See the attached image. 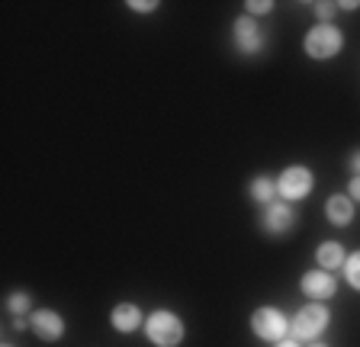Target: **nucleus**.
<instances>
[{
	"instance_id": "obj_1",
	"label": "nucleus",
	"mask_w": 360,
	"mask_h": 347,
	"mask_svg": "<svg viewBox=\"0 0 360 347\" xmlns=\"http://www.w3.org/2000/svg\"><path fill=\"white\" fill-rule=\"evenodd\" d=\"M328 318H331V312L325 302H309V306H302L290 318V338H296L300 344L302 341H319L322 332L328 328Z\"/></svg>"
},
{
	"instance_id": "obj_2",
	"label": "nucleus",
	"mask_w": 360,
	"mask_h": 347,
	"mask_svg": "<svg viewBox=\"0 0 360 347\" xmlns=\"http://www.w3.org/2000/svg\"><path fill=\"white\" fill-rule=\"evenodd\" d=\"M302 48H306L309 58L328 61V58H335V55L345 48V32L338 30V26H331V23H319V26H312V30L306 32Z\"/></svg>"
},
{
	"instance_id": "obj_3",
	"label": "nucleus",
	"mask_w": 360,
	"mask_h": 347,
	"mask_svg": "<svg viewBox=\"0 0 360 347\" xmlns=\"http://www.w3.org/2000/svg\"><path fill=\"white\" fill-rule=\"evenodd\" d=\"M145 334H148V341L155 347H177L184 341V334H187V328L174 312L158 309L145 318Z\"/></svg>"
},
{
	"instance_id": "obj_4",
	"label": "nucleus",
	"mask_w": 360,
	"mask_h": 347,
	"mask_svg": "<svg viewBox=\"0 0 360 347\" xmlns=\"http://www.w3.org/2000/svg\"><path fill=\"white\" fill-rule=\"evenodd\" d=\"M312 187H315V177H312V171H309V167H302V164L286 167V171L277 177V197L283 199V203L306 199L309 193H312Z\"/></svg>"
},
{
	"instance_id": "obj_5",
	"label": "nucleus",
	"mask_w": 360,
	"mask_h": 347,
	"mask_svg": "<svg viewBox=\"0 0 360 347\" xmlns=\"http://www.w3.org/2000/svg\"><path fill=\"white\" fill-rule=\"evenodd\" d=\"M251 332L261 341H274L277 344V341H283L290 334V318L280 309H274V306H261V309L251 312Z\"/></svg>"
},
{
	"instance_id": "obj_6",
	"label": "nucleus",
	"mask_w": 360,
	"mask_h": 347,
	"mask_svg": "<svg viewBox=\"0 0 360 347\" xmlns=\"http://www.w3.org/2000/svg\"><path fill=\"white\" fill-rule=\"evenodd\" d=\"M300 289H302V296H309L312 302H325L338 293V280H335V273H328V270H309L306 277L300 280Z\"/></svg>"
},
{
	"instance_id": "obj_7",
	"label": "nucleus",
	"mask_w": 360,
	"mask_h": 347,
	"mask_svg": "<svg viewBox=\"0 0 360 347\" xmlns=\"http://www.w3.org/2000/svg\"><path fill=\"white\" fill-rule=\"evenodd\" d=\"M264 232L267 235H286L292 225H296V209L283 199H274V203L264 209V219H261Z\"/></svg>"
},
{
	"instance_id": "obj_8",
	"label": "nucleus",
	"mask_w": 360,
	"mask_h": 347,
	"mask_svg": "<svg viewBox=\"0 0 360 347\" xmlns=\"http://www.w3.org/2000/svg\"><path fill=\"white\" fill-rule=\"evenodd\" d=\"M232 36H235V48H238L241 55H255L264 48V36H261V30H257L255 16H238L232 26Z\"/></svg>"
},
{
	"instance_id": "obj_9",
	"label": "nucleus",
	"mask_w": 360,
	"mask_h": 347,
	"mask_svg": "<svg viewBox=\"0 0 360 347\" xmlns=\"http://www.w3.org/2000/svg\"><path fill=\"white\" fill-rule=\"evenodd\" d=\"M30 328H32V334L42 341H58L61 334H65V318L55 309H36L30 315Z\"/></svg>"
},
{
	"instance_id": "obj_10",
	"label": "nucleus",
	"mask_w": 360,
	"mask_h": 347,
	"mask_svg": "<svg viewBox=\"0 0 360 347\" xmlns=\"http://www.w3.org/2000/svg\"><path fill=\"white\" fill-rule=\"evenodd\" d=\"M110 322H112L116 332L132 334V332H139V328L145 325V318H142V312H139V306H132V302H120V306L112 309Z\"/></svg>"
},
{
	"instance_id": "obj_11",
	"label": "nucleus",
	"mask_w": 360,
	"mask_h": 347,
	"mask_svg": "<svg viewBox=\"0 0 360 347\" xmlns=\"http://www.w3.org/2000/svg\"><path fill=\"white\" fill-rule=\"evenodd\" d=\"M325 216H328L331 225H351V219H354V199L351 197H341V193L328 197V203H325Z\"/></svg>"
},
{
	"instance_id": "obj_12",
	"label": "nucleus",
	"mask_w": 360,
	"mask_h": 347,
	"mask_svg": "<svg viewBox=\"0 0 360 347\" xmlns=\"http://www.w3.org/2000/svg\"><path fill=\"white\" fill-rule=\"evenodd\" d=\"M315 261H319V267L322 270H341L345 267V261H347V254H345V244H338V242H322L319 244V251H315Z\"/></svg>"
},
{
	"instance_id": "obj_13",
	"label": "nucleus",
	"mask_w": 360,
	"mask_h": 347,
	"mask_svg": "<svg viewBox=\"0 0 360 347\" xmlns=\"http://www.w3.org/2000/svg\"><path fill=\"white\" fill-rule=\"evenodd\" d=\"M248 193H251V199H255V203L270 206V203H274V197H277V181H270V177H255V181H251V187H248Z\"/></svg>"
},
{
	"instance_id": "obj_14",
	"label": "nucleus",
	"mask_w": 360,
	"mask_h": 347,
	"mask_svg": "<svg viewBox=\"0 0 360 347\" xmlns=\"http://www.w3.org/2000/svg\"><path fill=\"white\" fill-rule=\"evenodd\" d=\"M30 306H32V296H30V293H22V289L10 293V299H7V312H10L13 318H26Z\"/></svg>"
},
{
	"instance_id": "obj_15",
	"label": "nucleus",
	"mask_w": 360,
	"mask_h": 347,
	"mask_svg": "<svg viewBox=\"0 0 360 347\" xmlns=\"http://www.w3.org/2000/svg\"><path fill=\"white\" fill-rule=\"evenodd\" d=\"M345 280H347V287L351 289H357L360 293V251H354V254H347V261H345Z\"/></svg>"
},
{
	"instance_id": "obj_16",
	"label": "nucleus",
	"mask_w": 360,
	"mask_h": 347,
	"mask_svg": "<svg viewBox=\"0 0 360 347\" xmlns=\"http://www.w3.org/2000/svg\"><path fill=\"white\" fill-rule=\"evenodd\" d=\"M245 10H248V16H267L274 10V4L270 0H248Z\"/></svg>"
},
{
	"instance_id": "obj_17",
	"label": "nucleus",
	"mask_w": 360,
	"mask_h": 347,
	"mask_svg": "<svg viewBox=\"0 0 360 347\" xmlns=\"http://www.w3.org/2000/svg\"><path fill=\"white\" fill-rule=\"evenodd\" d=\"M129 10H135V13H148V10H158L155 0H129Z\"/></svg>"
},
{
	"instance_id": "obj_18",
	"label": "nucleus",
	"mask_w": 360,
	"mask_h": 347,
	"mask_svg": "<svg viewBox=\"0 0 360 347\" xmlns=\"http://www.w3.org/2000/svg\"><path fill=\"white\" fill-rule=\"evenodd\" d=\"M315 10H319V16H322V23L328 20V16H335V10H341L338 4H315Z\"/></svg>"
},
{
	"instance_id": "obj_19",
	"label": "nucleus",
	"mask_w": 360,
	"mask_h": 347,
	"mask_svg": "<svg viewBox=\"0 0 360 347\" xmlns=\"http://www.w3.org/2000/svg\"><path fill=\"white\" fill-rule=\"evenodd\" d=\"M347 193H351V199H360V174H354L351 183H347Z\"/></svg>"
},
{
	"instance_id": "obj_20",
	"label": "nucleus",
	"mask_w": 360,
	"mask_h": 347,
	"mask_svg": "<svg viewBox=\"0 0 360 347\" xmlns=\"http://www.w3.org/2000/svg\"><path fill=\"white\" fill-rule=\"evenodd\" d=\"M274 347H302V344H300V341H296V338H283V341H277V344H274Z\"/></svg>"
},
{
	"instance_id": "obj_21",
	"label": "nucleus",
	"mask_w": 360,
	"mask_h": 347,
	"mask_svg": "<svg viewBox=\"0 0 360 347\" xmlns=\"http://www.w3.org/2000/svg\"><path fill=\"white\" fill-rule=\"evenodd\" d=\"M351 171L360 174V151H354V155H351Z\"/></svg>"
},
{
	"instance_id": "obj_22",
	"label": "nucleus",
	"mask_w": 360,
	"mask_h": 347,
	"mask_svg": "<svg viewBox=\"0 0 360 347\" xmlns=\"http://www.w3.org/2000/svg\"><path fill=\"white\" fill-rule=\"evenodd\" d=\"M312 347H328V344H322V341H312Z\"/></svg>"
},
{
	"instance_id": "obj_23",
	"label": "nucleus",
	"mask_w": 360,
	"mask_h": 347,
	"mask_svg": "<svg viewBox=\"0 0 360 347\" xmlns=\"http://www.w3.org/2000/svg\"><path fill=\"white\" fill-rule=\"evenodd\" d=\"M4 347H10V344H4Z\"/></svg>"
}]
</instances>
